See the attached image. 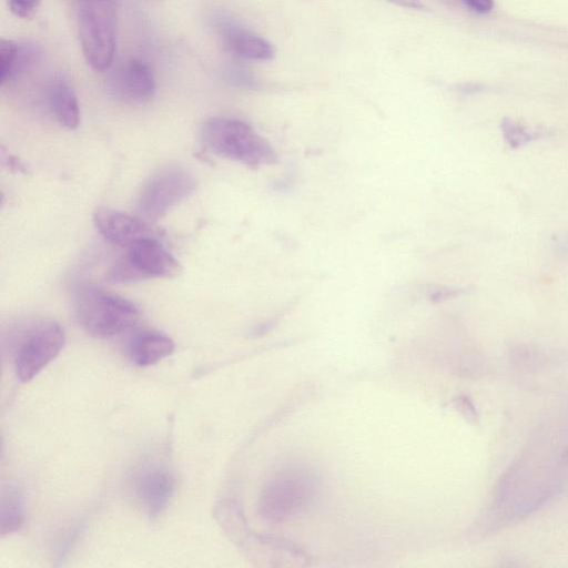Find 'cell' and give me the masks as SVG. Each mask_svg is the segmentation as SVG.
<instances>
[{
	"instance_id": "2",
	"label": "cell",
	"mask_w": 568,
	"mask_h": 568,
	"mask_svg": "<svg viewBox=\"0 0 568 568\" xmlns=\"http://www.w3.org/2000/svg\"><path fill=\"white\" fill-rule=\"evenodd\" d=\"M73 310L82 328L100 338L129 329L140 316L130 301L92 285H82L75 291Z\"/></svg>"
},
{
	"instance_id": "9",
	"label": "cell",
	"mask_w": 568,
	"mask_h": 568,
	"mask_svg": "<svg viewBox=\"0 0 568 568\" xmlns=\"http://www.w3.org/2000/svg\"><path fill=\"white\" fill-rule=\"evenodd\" d=\"M112 89L119 99L131 104H143L154 95L155 79L148 63L130 59L114 75Z\"/></svg>"
},
{
	"instance_id": "20",
	"label": "cell",
	"mask_w": 568,
	"mask_h": 568,
	"mask_svg": "<svg viewBox=\"0 0 568 568\" xmlns=\"http://www.w3.org/2000/svg\"><path fill=\"white\" fill-rule=\"evenodd\" d=\"M559 252L568 255V235H565L558 243Z\"/></svg>"
},
{
	"instance_id": "18",
	"label": "cell",
	"mask_w": 568,
	"mask_h": 568,
	"mask_svg": "<svg viewBox=\"0 0 568 568\" xmlns=\"http://www.w3.org/2000/svg\"><path fill=\"white\" fill-rule=\"evenodd\" d=\"M463 3H465L469 9L473 11L485 14L491 11L494 8V1L493 0H460Z\"/></svg>"
},
{
	"instance_id": "19",
	"label": "cell",
	"mask_w": 568,
	"mask_h": 568,
	"mask_svg": "<svg viewBox=\"0 0 568 568\" xmlns=\"http://www.w3.org/2000/svg\"><path fill=\"white\" fill-rule=\"evenodd\" d=\"M394 4H397L407 9L423 10L425 7L420 0H387Z\"/></svg>"
},
{
	"instance_id": "17",
	"label": "cell",
	"mask_w": 568,
	"mask_h": 568,
	"mask_svg": "<svg viewBox=\"0 0 568 568\" xmlns=\"http://www.w3.org/2000/svg\"><path fill=\"white\" fill-rule=\"evenodd\" d=\"M41 0H9L11 12L21 19H30L38 10Z\"/></svg>"
},
{
	"instance_id": "10",
	"label": "cell",
	"mask_w": 568,
	"mask_h": 568,
	"mask_svg": "<svg viewBox=\"0 0 568 568\" xmlns=\"http://www.w3.org/2000/svg\"><path fill=\"white\" fill-rule=\"evenodd\" d=\"M308 490L298 478H281L264 491L261 500L263 515L273 520L286 516L304 501Z\"/></svg>"
},
{
	"instance_id": "3",
	"label": "cell",
	"mask_w": 568,
	"mask_h": 568,
	"mask_svg": "<svg viewBox=\"0 0 568 568\" xmlns=\"http://www.w3.org/2000/svg\"><path fill=\"white\" fill-rule=\"evenodd\" d=\"M116 10L113 0H82L78 13L81 50L88 65L108 70L115 51Z\"/></svg>"
},
{
	"instance_id": "7",
	"label": "cell",
	"mask_w": 568,
	"mask_h": 568,
	"mask_svg": "<svg viewBox=\"0 0 568 568\" xmlns=\"http://www.w3.org/2000/svg\"><path fill=\"white\" fill-rule=\"evenodd\" d=\"M134 494L150 517H158L168 507L174 490L171 471L159 465H149L134 477Z\"/></svg>"
},
{
	"instance_id": "13",
	"label": "cell",
	"mask_w": 568,
	"mask_h": 568,
	"mask_svg": "<svg viewBox=\"0 0 568 568\" xmlns=\"http://www.w3.org/2000/svg\"><path fill=\"white\" fill-rule=\"evenodd\" d=\"M174 351L173 341L165 334L155 331H143L135 334L128 346V354L139 366L153 365Z\"/></svg>"
},
{
	"instance_id": "8",
	"label": "cell",
	"mask_w": 568,
	"mask_h": 568,
	"mask_svg": "<svg viewBox=\"0 0 568 568\" xmlns=\"http://www.w3.org/2000/svg\"><path fill=\"white\" fill-rule=\"evenodd\" d=\"M99 233L110 243L128 246L141 239L154 236L155 232L145 221L106 207L93 213Z\"/></svg>"
},
{
	"instance_id": "15",
	"label": "cell",
	"mask_w": 568,
	"mask_h": 568,
	"mask_svg": "<svg viewBox=\"0 0 568 568\" xmlns=\"http://www.w3.org/2000/svg\"><path fill=\"white\" fill-rule=\"evenodd\" d=\"M24 520L22 496L19 490L10 488L3 493L0 504V532L2 535L16 532Z\"/></svg>"
},
{
	"instance_id": "16",
	"label": "cell",
	"mask_w": 568,
	"mask_h": 568,
	"mask_svg": "<svg viewBox=\"0 0 568 568\" xmlns=\"http://www.w3.org/2000/svg\"><path fill=\"white\" fill-rule=\"evenodd\" d=\"M505 140L511 148H519L539 136L537 131H530L510 120H505L501 125Z\"/></svg>"
},
{
	"instance_id": "1",
	"label": "cell",
	"mask_w": 568,
	"mask_h": 568,
	"mask_svg": "<svg viewBox=\"0 0 568 568\" xmlns=\"http://www.w3.org/2000/svg\"><path fill=\"white\" fill-rule=\"evenodd\" d=\"M202 141L217 156L257 168L274 163L272 145L244 121L213 118L202 129Z\"/></svg>"
},
{
	"instance_id": "14",
	"label": "cell",
	"mask_w": 568,
	"mask_h": 568,
	"mask_svg": "<svg viewBox=\"0 0 568 568\" xmlns=\"http://www.w3.org/2000/svg\"><path fill=\"white\" fill-rule=\"evenodd\" d=\"M34 52L8 39L0 40V80L1 84L11 81L19 72L33 63Z\"/></svg>"
},
{
	"instance_id": "12",
	"label": "cell",
	"mask_w": 568,
	"mask_h": 568,
	"mask_svg": "<svg viewBox=\"0 0 568 568\" xmlns=\"http://www.w3.org/2000/svg\"><path fill=\"white\" fill-rule=\"evenodd\" d=\"M223 39L227 49L241 59L267 61L275 55V49L271 42L239 27L225 26Z\"/></svg>"
},
{
	"instance_id": "6",
	"label": "cell",
	"mask_w": 568,
	"mask_h": 568,
	"mask_svg": "<svg viewBox=\"0 0 568 568\" xmlns=\"http://www.w3.org/2000/svg\"><path fill=\"white\" fill-rule=\"evenodd\" d=\"M64 331L53 321L31 327L18 344L14 355L16 374L27 383L38 375L63 348Z\"/></svg>"
},
{
	"instance_id": "11",
	"label": "cell",
	"mask_w": 568,
	"mask_h": 568,
	"mask_svg": "<svg viewBox=\"0 0 568 568\" xmlns=\"http://www.w3.org/2000/svg\"><path fill=\"white\" fill-rule=\"evenodd\" d=\"M48 108L55 121L69 129L73 130L80 122V109L77 95L62 77H55L47 90Z\"/></svg>"
},
{
	"instance_id": "4",
	"label": "cell",
	"mask_w": 568,
	"mask_h": 568,
	"mask_svg": "<svg viewBox=\"0 0 568 568\" xmlns=\"http://www.w3.org/2000/svg\"><path fill=\"white\" fill-rule=\"evenodd\" d=\"M125 247L124 255L109 271L108 281L111 283L172 278L181 272L178 260L155 236L141 239Z\"/></svg>"
},
{
	"instance_id": "5",
	"label": "cell",
	"mask_w": 568,
	"mask_h": 568,
	"mask_svg": "<svg viewBox=\"0 0 568 568\" xmlns=\"http://www.w3.org/2000/svg\"><path fill=\"white\" fill-rule=\"evenodd\" d=\"M196 189L195 176L181 166H165L154 173L142 187L138 212L146 221H156L190 197Z\"/></svg>"
}]
</instances>
